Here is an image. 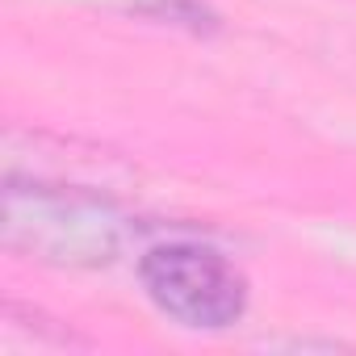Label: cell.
Here are the masks:
<instances>
[{
	"mask_svg": "<svg viewBox=\"0 0 356 356\" xmlns=\"http://www.w3.org/2000/svg\"><path fill=\"white\" fill-rule=\"evenodd\" d=\"M5 243L47 264L97 268L118 256L122 222L84 189L13 181L5 189Z\"/></svg>",
	"mask_w": 356,
	"mask_h": 356,
	"instance_id": "1",
	"label": "cell"
},
{
	"mask_svg": "<svg viewBox=\"0 0 356 356\" xmlns=\"http://www.w3.org/2000/svg\"><path fill=\"white\" fill-rule=\"evenodd\" d=\"M138 277L147 298L181 327L222 331L248 310L243 273L206 243H159L143 256Z\"/></svg>",
	"mask_w": 356,
	"mask_h": 356,
	"instance_id": "2",
	"label": "cell"
}]
</instances>
